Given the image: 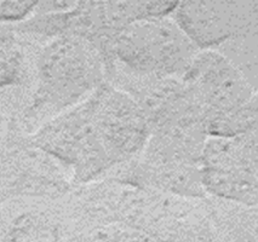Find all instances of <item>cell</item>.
Segmentation results:
<instances>
[{"instance_id":"1","label":"cell","mask_w":258,"mask_h":242,"mask_svg":"<svg viewBox=\"0 0 258 242\" xmlns=\"http://www.w3.org/2000/svg\"><path fill=\"white\" fill-rule=\"evenodd\" d=\"M103 83L104 63L94 43L73 35L50 39L38 53L34 88L25 110L7 122L34 133L85 101Z\"/></svg>"},{"instance_id":"2","label":"cell","mask_w":258,"mask_h":242,"mask_svg":"<svg viewBox=\"0 0 258 242\" xmlns=\"http://www.w3.org/2000/svg\"><path fill=\"white\" fill-rule=\"evenodd\" d=\"M199 47L170 16L149 17L124 27L101 52L104 70L116 63L137 75L183 77Z\"/></svg>"},{"instance_id":"3","label":"cell","mask_w":258,"mask_h":242,"mask_svg":"<svg viewBox=\"0 0 258 242\" xmlns=\"http://www.w3.org/2000/svg\"><path fill=\"white\" fill-rule=\"evenodd\" d=\"M73 172L7 122L0 143V206L15 200H58L74 188Z\"/></svg>"},{"instance_id":"4","label":"cell","mask_w":258,"mask_h":242,"mask_svg":"<svg viewBox=\"0 0 258 242\" xmlns=\"http://www.w3.org/2000/svg\"><path fill=\"white\" fill-rule=\"evenodd\" d=\"M31 137L73 172L77 185L106 178L113 170L86 100L44 124Z\"/></svg>"},{"instance_id":"5","label":"cell","mask_w":258,"mask_h":242,"mask_svg":"<svg viewBox=\"0 0 258 242\" xmlns=\"http://www.w3.org/2000/svg\"><path fill=\"white\" fill-rule=\"evenodd\" d=\"M86 102L113 170L141 154L151 137V127L130 96L106 82Z\"/></svg>"},{"instance_id":"6","label":"cell","mask_w":258,"mask_h":242,"mask_svg":"<svg viewBox=\"0 0 258 242\" xmlns=\"http://www.w3.org/2000/svg\"><path fill=\"white\" fill-rule=\"evenodd\" d=\"M182 79L210 122L234 112L246 101L244 80L218 51L208 49L198 52Z\"/></svg>"},{"instance_id":"7","label":"cell","mask_w":258,"mask_h":242,"mask_svg":"<svg viewBox=\"0 0 258 242\" xmlns=\"http://www.w3.org/2000/svg\"><path fill=\"white\" fill-rule=\"evenodd\" d=\"M14 202V213L0 207V242H74L61 199Z\"/></svg>"},{"instance_id":"8","label":"cell","mask_w":258,"mask_h":242,"mask_svg":"<svg viewBox=\"0 0 258 242\" xmlns=\"http://www.w3.org/2000/svg\"><path fill=\"white\" fill-rule=\"evenodd\" d=\"M46 41L39 35L21 32L16 25L0 23V94L16 86L33 90L35 62Z\"/></svg>"},{"instance_id":"9","label":"cell","mask_w":258,"mask_h":242,"mask_svg":"<svg viewBox=\"0 0 258 242\" xmlns=\"http://www.w3.org/2000/svg\"><path fill=\"white\" fill-rule=\"evenodd\" d=\"M257 125L258 96H254L234 112L210 122L208 131L212 137H235L241 136Z\"/></svg>"},{"instance_id":"10","label":"cell","mask_w":258,"mask_h":242,"mask_svg":"<svg viewBox=\"0 0 258 242\" xmlns=\"http://www.w3.org/2000/svg\"><path fill=\"white\" fill-rule=\"evenodd\" d=\"M38 2H0V23L16 25L32 16Z\"/></svg>"},{"instance_id":"11","label":"cell","mask_w":258,"mask_h":242,"mask_svg":"<svg viewBox=\"0 0 258 242\" xmlns=\"http://www.w3.org/2000/svg\"><path fill=\"white\" fill-rule=\"evenodd\" d=\"M74 242H118L107 232L104 228H98L89 231L88 234H84L77 238Z\"/></svg>"},{"instance_id":"12","label":"cell","mask_w":258,"mask_h":242,"mask_svg":"<svg viewBox=\"0 0 258 242\" xmlns=\"http://www.w3.org/2000/svg\"><path fill=\"white\" fill-rule=\"evenodd\" d=\"M5 131H7V118L0 112V143H2L3 138H4Z\"/></svg>"}]
</instances>
